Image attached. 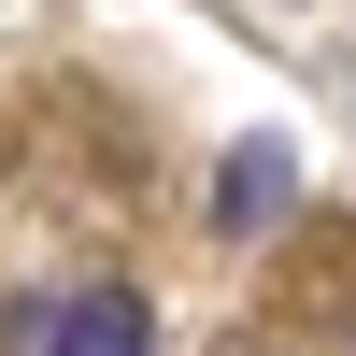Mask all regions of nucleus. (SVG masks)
Here are the masks:
<instances>
[{"instance_id":"f03ea898","label":"nucleus","mask_w":356,"mask_h":356,"mask_svg":"<svg viewBox=\"0 0 356 356\" xmlns=\"http://www.w3.org/2000/svg\"><path fill=\"white\" fill-rule=\"evenodd\" d=\"M285 171H300V157H285V143H271V129H257V143H243V157H228V171H214V228H228V243H257V228H271V214H285Z\"/></svg>"},{"instance_id":"7ed1b4c3","label":"nucleus","mask_w":356,"mask_h":356,"mask_svg":"<svg viewBox=\"0 0 356 356\" xmlns=\"http://www.w3.org/2000/svg\"><path fill=\"white\" fill-rule=\"evenodd\" d=\"M43 328H57V285H15L0 300V356H43Z\"/></svg>"},{"instance_id":"f257e3e1","label":"nucleus","mask_w":356,"mask_h":356,"mask_svg":"<svg viewBox=\"0 0 356 356\" xmlns=\"http://www.w3.org/2000/svg\"><path fill=\"white\" fill-rule=\"evenodd\" d=\"M43 356H157V314L129 300V285H57V328Z\"/></svg>"}]
</instances>
